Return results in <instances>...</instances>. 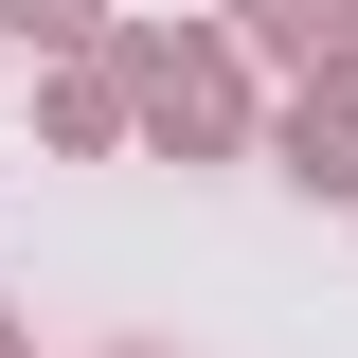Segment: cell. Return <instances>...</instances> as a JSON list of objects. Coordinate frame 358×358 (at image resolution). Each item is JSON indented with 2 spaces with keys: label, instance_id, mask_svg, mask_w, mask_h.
Wrapping results in <instances>:
<instances>
[{
  "label": "cell",
  "instance_id": "cell-1",
  "mask_svg": "<svg viewBox=\"0 0 358 358\" xmlns=\"http://www.w3.org/2000/svg\"><path fill=\"white\" fill-rule=\"evenodd\" d=\"M251 36H268V54H341V36H358V0H251Z\"/></svg>",
  "mask_w": 358,
  "mask_h": 358
}]
</instances>
